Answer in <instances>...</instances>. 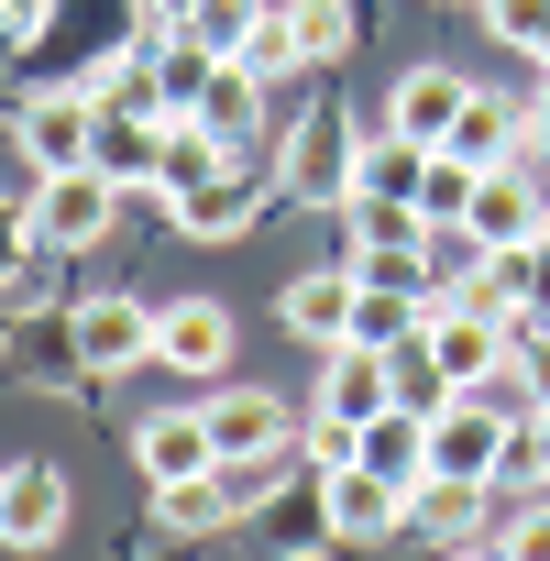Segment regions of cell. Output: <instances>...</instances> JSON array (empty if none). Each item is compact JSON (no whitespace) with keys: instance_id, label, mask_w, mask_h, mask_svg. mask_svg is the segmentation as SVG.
<instances>
[{"instance_id":"1","label":"cell","mask_w":550,"mask_h":561,"mask_svg":"<svg viewBox=\"0 0 550 561\" xmlns=\"http://www.w3.org/2000/svg\"><path fill=\"white\" fill-rule=\"evenodd\" d=\"M353 154H364V122L342 100L298 111L287 133H275V198H298V209H342L353 198Z\"/></svg>"},{"instance_id":"2","label":"cell","mask_w":550,"mask_h":561,"mask_svg":"<svg viewBox=\"0 0 550 561\" xmlns=\"http://www.w3.org/2000/svg\"><path fill=\"white\" fill-rule=\"evenodd\" d=\"M198 408H209L220 462H287V451H309V408L264 397V386H220V397H198Z\"/></svg>"},{"instance_id":"3","label":"cell","mask_w":550,"mask_h":561,"mask_svg":"<svg viewBox=\"0 0 550 561\" xmlns=\"http://www.w3.org/2000/svg\"><path fill=\"white\" fill-rule=\"evenodd\" d=\"M275 484H287V462H209L187 484H154V517L165 528H231V517H264Z\"/></svg>"},{"instance_id":"4","label":"cell","mask_w":550,"mask_h":561,"mask_svg":"<svg viewBox=\"0 0 550 561\" xmlns=\"http://www.w3.org/2000/svg\"><path fill=\"white\" fill-rule=\"evenodd\" d=\"M122 198H133V187H111L100 165H67V176H34V242H45V253H89V242H111Z\"/></svg>"},{"instance_id":"5","label":"cell","mask_w":550,"mask_h":561,"mask_svg":"<svg viewBox=\"0 0 550 561\" xmlns=\"http://www.w3.org/2000/svg\"><path fill=\"white\" fill-rule=\"evenodd\" d=\"M100 122H111V111H100V100H89V89L67 78V89H34L12 133H23L34 176H67V165H89V154H100Z\"/></svg>"},{"instance_id":"6","label":"cell","mask_w":550,"mask_h":561,"mask_svg":"<svg viewBox=\"0 0 550 561\" xmlns=\"http://www.w3.org/2000/svg\"><path fill=\"white\" fill-rule=\"evenodd\" d=\"M231 342H242L231 298H165V309H154V364H165V375L220 386V375H231Z\"/></svg>"},{"instance_id":"7","label":"cell","mask_w":550,"mask_h":561,"mask_svg":"<svg viewBox=\"0 0 550 561\" xmlns=\"http://www.w3.org/2000/svg\"><path fill=\"white\" fill-rule=\"evenodd\" d=\"M67 353H78V375H133V364H154V309L144 298H78Z\"/></svg>"},{"instance_id":"8","label":"cell","mask_w":550,"mask_h":561,"mask_svg":"<svg viewBox=\"0 0 550 561\" xmlns=\"http://www.w3.org/2000/svg\"><path fill=\"white\" fill-rule=\"evenodd\" d=\"M264 198H275V176H253V165H220L209 187H176L165 209H176V231H187V242H242Z\"/></svg>"},{"instance_id":"9","label":"cell","mask_w":550,"mask_h":561,"mask_svg":"<svg viewBox=\"0 0 550 561\" xmlns=\"http://www.w3.org/2000/svg\"><path fill=\"white\" fill-rule=\"evenodd\" d=\"M56 539H67V473L12 462L0 473V550H56Z\"/></svg>"},{"instance_id":"10","label":"cell","mask_w":550,"mask_h":561,"mask_svg":"<svg viewBox=\"0 0 550 561\" xmlns=\"http://www.w3.org/2000/svg\"><path fill=\"white\" fill-rule=\"evenodd\" d=\"M462 100H473V78L462 67H408L397 89H386V133H408V144H451V122H462Z\"/></svg>"},{"instance_id":"11","label":"cell","mask_w":550,"mask_h":561,"mask_svg":"<svg viewBox=\"0 0 550 561\" xmlns=\"http://www.w3.org/2000/svg\"><path fill=\"white\" fill-rule=\"evenodd\" d=\"M133 462H144V484H187V473H209V462H220L209 408H198V397H187V408H154V419L133 430Z\"/></svg>"},{"instance_id":"12","label":"cell","mask_w":550,"mask_h":561,"mask_svg":"<svg viewBox=\"0 0 550 561\" xmlns=\"http://www.w3.org/2000/svg\"><path fill=\"white\" fill-rule=\"evenodd\" d=\"M495 528V484H462V473H429V484H408V539H429V550H462V539H484Z\"/></svg>"},{"instance_id":"13","label":"cell","mask_w":550,"mask_h":561,"mask_svg":"<svg viewBox=\"0 0 550 561\" xmlns=\"http://www.w3.org/2000/svg\"><path fill=\"white\" fill-rule=\"evenodd\" d=\"M397 408V375H386V353H364V342H342V353H320V397H309V419H386Z\"/></svg>"},{"instance_id":"14","label":"cell","mask_w":550,"mask_h":561,"mask_svg":"<svg viewBox=\"0 0 550 561\" xmlns=\"http://www.w3.org/2000/svg\"><path fill=\"white\" fill-rule=\"evenodd\" d=\"M353 298H364L353 264H320V275H298V287L275 298V320H287L309 353H342V342H353Z\"/></svg>"},{"instance_id":"15","label":"cell","mask_w":550,"mask_h":561,"mask_svg":"<svg viewBox=\"0 0 550 561\" xmlns=\"http://www.w3.org/2000/svg\"><path fill=\"white\" fill-rule=\"evenodd\" d=\"M331 484V517H342V539H408V484L397 473H375V462H342V473H320Z\"/></svg>"},{"instance_id":"16","label":"cell","mask_w":550,"mask_h":561,"mask_svg":"<svg viewBox=\"0 0 550 561\" xmlns=\"http://www.w3.org/2000/svg\"><path fill=\"white\" fill-rule=\"evenodd\" d=\"M451 154H462V165H517V154H528V111H517L506 89H473L462 122H451Z\"/></svg>"},{"instance_id":"17","label":"cell","mask_w":550,"mask_h":561,"mask_svg":"<svg viewBox=\"0 0 550 561\" xmlns=\"http://www.w3.org/2000/svg\"><path fill=\"white\" fill-rule=\"evenodd\" d=\"M89 165H100L111 187H165V122H154V111H111Z\"/></svg>"},{"instance_id":"18","label":"cell","mask_w":550,"mask_h":561,"mask_svg":"<svg viewBox=\"0 0 550 561\" xmlns=\"http://www.w3.org/2000/svg\"><path fill=\"white\" fill-rule=\"evenodd\" d=\"M144 45H154V111H165V122H176V111H198V100H209V78L231 67V56H220V45H198V34H144Z\"/></svg>"},{"instance_id":"19","label":"cell","mask_w":550,"mask_h":561,"mask_svg":"<svg viewBox=\"0 0 550 561\" xmlns=\"http://www.w3.org/2000/svg\"><path fill=\"white\" fill-rule=\"evenodd\" d=\"M78 89H89L100 111H154V45L133 34V45H111V56H89V67H78ZM154 122H165V111H154Z\"/></svg>"},{"instance_id":"20","label":"cell","mask_w":550,"mask_h":561,"mask_svg":"<svg viewBox=\"0 0 550 561\" xmlns=\"http://www.w3.org/2000/svg\"><path fill=\"white\" fill-rule=\"evenodd\" d=\"M419 176H429V144H408V133H364V154H353V198H408V209H419Z\"/></svg>"},{"instance_id":"21","label":"cell","mask_w":550,"mask_h":561,"mask_svg":"<svg viewBox=\"0 0 550 561\" xmlns=\"http://www.w3.org/2000/svg\"><path fill=\"white\" fill-rule=\"evenodd\" d=\"M429 419H440V408H386V419H364V462L397 473V484H429Z\"/></svg>"},{"instance_id":"22","label":"cell","mask_w":550,"mask_h":561,"mask_svg":"<svg viewBox=\"0 0 550 561\" xmlns=\"http://www.w3.org/2000/svg\"><path fill=\"white\" fill-rule=\"evenodd\" d=\"M353 264V287H397V298H440V275H429V242H342Z\"/></svg>"},{"instance_id":"23","label":"cell","mask_w":550,"mask_h":561,"mask_svg":"<svg viewBox=\"0 0 550 561\" xmlns=\"http://www.w3.org/2000/svg\"><path fill=\"white\" fill-rule=\"evenodd\" d=\"M198 122L242 154V144L264 133V78H253V67H220V78H209V100H198Z\"/></svg>"},{"instance_id":"24","label":"cell","mask_w":550,"mask_h":561,"mask_svg":"<svg viewBox=\"0 0 550 561\" xmlns=\"http://www.w3.org/2000/svg\"><path fill=\"white\" fill-rule=\"evenodd\" d=\"M287 23H298L309 67H342V56H353V34H364V12H353V0H287Z\"/></svg>"},{"instance_id":"25","label":"cell","mask_w":550,"mask_h":561,"mask_svg":"<svg viewBox=\"0 0 550 561\" xmlns=\"http://www.w3.org/2000/svg\"><path fill=\"white\" fill-rule=\"evenodd\" d=\"M231 67H253L264 89H275V78H298V67H309V45H298V23H287V0H275V12H264V23L242 34V56H231Z\"/></svg>"},{"instance_id":"26","label":"cell","mask_w":550,"mask_h":561,"mask_svg":"<svg viewBox=\"0 0 550 561\" xmlns=\"http://www.w3.org/2000/svg\"><path fill=\"white\" fill-rule=\"evenodd\" d=\"M473 187H484V165H462L451 144L429 154V176H419V220H462L473 209Z\"/></svg>"},{"instance_id":"27","label":"cell","mask_w":550,"mask_h":561,"mask_svg":"<svg viewBox=\"0 0 550 561\" xmlns=\"http://www.w3.org/2000/svg\"><path fill=\"white\" fill-rule=\"evenodd\" d=\"M342 242H429V220L408 198H342Z\"/></svg>"},{"instance_id":"28","label":"cell","mask_w":550,"mask_h":561,"mask_svg":"<svg viewBox=\"0 0 550 561\" xmlns=\"http://www.w3.org/2000/svg\"><path fill=\"white\" fill-rule=\"evenodd\" d=\"M473 12H484V34H495V45H517V56H539V45H550V0H473Z\"/></svg>"},{"instance_id":"29","label":"cell","mask_w":550,"mask_h":561,"mask_svg":"<svg viewBox=\"0 0 550 561\" xmlns=\"http://www.w3.org/2000/svg\"><path fill=\"white\" fill-rule=\"evenodd\" d=\"M495 550H506V561H550V495H517V506L495 517Z\"/></svg>"},{"instance_id":"30","label":"cell","mask_w":550,"mask_h":561,"mask_svg":"<svg viewBox=\"0 0 550 561\" xmlns=\"http://www.w3.org/2000/svg\"><path fill=\"white\" fill-rule=\"evenodd\" d=\"M275 12V0H198V45H220V56H242V34Z\"/></svg>"},{"instance_id":"31","label":"cell","mask_w":550,"mask_h":561,"mask_svg":"<svg viewBox=\"0 0 550 561\" xmlns=\"http://www.w3.org/2000/svg\"><path fill=\"white\" fill-rule=\"evenodd\" d=\"M133 34H198V0H133Z\"/></svg>"},{"instance_id":"32","label":"cell","mask_w":550,"mask_h":561,"mask_svg":"<svg viewBox=\"0 0 550 561\" xmlns=\"http://www.w3.org/2000/svg\"><path fill=\"white\" fill-rule=\"evenodd\" d=\"M23 253H34V209H0V275H12Z\"/></svg>"},{"instance_id":"33","label":"cell","mask_w":550,"mask_h":561,"mask_svg":"<svg viewBox=\"0 0 550 561\" xmlns=\"http://www.w3.org/2000/svg\"><path fill=\"white\" fill-rule=\"evenodd\" d=\"M45 12H56V0H0V34L23 45V34H45Z\"/></svg>"},{"instance_id":"34","label":"cell","mask_w":550,"mask_h":561,"mask_svg":"<svg viewBox=\"0 0 550 561\" xmlns=\"http://www.w3.org/2000/svg\"><path fill=\"white\" fill-rule=\"evenodd\" d=\"M528 154L550 165V78H539V100H528Z\"/></svg>"},{"instance_id":"35","label":"cell","mask_w":550,"mask_h":561,"mask_svg":"<svg viewBox=\"0 0 550 561\" xmlns=\"http://www.w3.org/2000/svg\"><path fill=\"white\" fill-rule=\"evenodd\" d=\"M528 473H539V484H550V408H539V419H528Z\"/></svg>"},{"instance_id":"36","label":"cell","mask_w":550,"mask_h":561,"mask_svg":"<svg viewBox=\"0 0 550 561\" xmlns=\"http://www.w3.org/2000/svg\"><path fill=\"white\" fill-rule=\"evenodd\" d=\"M440 561H506V550H495V539H462V550H440Z\"/></svg>"},{"instance_id":"37","label":"cell","mask_w":550,"mask_h":561,"mask_svg":"<svg viewBox=\"0 0 550 561\" xmlns=\"http://www.w3.org/2000/svg\"><path fill=\"white\" fill-rule=\"evenodd\" d=\"M539 78H550V45H539Z\"/></svg>"}]
</instances>
